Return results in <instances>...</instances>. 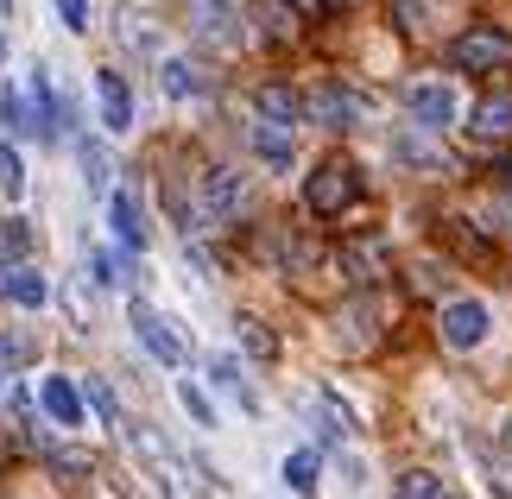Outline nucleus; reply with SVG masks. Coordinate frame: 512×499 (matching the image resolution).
Here are the masks:
<instances>
[{
    "instance_id": "obj_1",
    "label": "nucleus",
    "mask_w": 512,
    "mask_h": 499,
    "mask_svg": "<svg viewBox=\"0 0 512 499\" xmlns=\"http://www.w3.org/2000/svg\"><path fill=\"white\" fill-rule=\"evenodd\" d=\"M127 449L140 455V468L152 474V487H159L165 499H196V487H190V474H184V462L171 455V443L152 424H140V430H127Z\"/></svg>"
},
{
    "instance_id": "obj_2",
    "label": "nucleus",
    "mask_w": 512,
    "mask_h": 499,
    "mask_svg": "<svg viewBox=\"0 0 512 499\" xmlns=\"http://www.w3.org/2000/svg\"><path fill=\"white\" fill-rule=\"evenodd\" d=\"M354 196H361V171H354L348 158H329V165H317V171H310V184H304L310 215H342Z\"/></svg>"
},
{
    "instance_id": "obj_3",
    "label": "nucleus",
    "mask_w": 512,
    "mask_h": 499,
    "mask_svg": "<svg viewBox=\"0 0 512 499\" xmlns=\"http://www.w3.org/2000/svg\"><path fill=\"white\" fill-rule=\"evenodd\" d=\"M190 26L222 51H241L247 45V19H241V0H190Z\"/></svg>"
},
{
    "instance_id": "obj_4",
    "label": "nucleus",
    "mask_w": 512,
    "mask_h": 499,
    "mask_svg": "<svg viewBox=\"0 0 512 499\" xmlns=\"http://www.w3.org/2000/svg\"><path fill=\"white\" fill-rule=\"evenodd\" d=\"M449 64H456V70H494V64H512V32H500V26H468L456 45H449Z\"/></svg>"
},
{
    "instance_id": "obj_5",
    "label": "nucleus",
    "mask_w": 512,
    "mask_h": 499,
    "mask_svg": "<svg viewBox=\"0 0 512 499\" xmlns=\"http://www.w3.org/2000/svg\"><path fill=\"white\" fill-rule=\"evenodd\" d=\"M405 102H411V121H418L424 133L456 127V114H462V102H456V89H449V83H418Z\"/></svg>"
},
{
    "instance_id": "obj_6",
    "label": "nucleus",
    "mask_w": 512,
    "mask_h": 499,
    "mask_svg": "<svg viewBox=\"0 0 512 499\" xmlns=\"http://www.w3.org/2000/svg\"><path fill=\"white\" fill-rule=\"evenodd\" d=\"M443 342L449 348H481L487 342V304H475V297H456V304H443Z\"/></svg>"
},
{
    "instance_id": "obj_7",
    "label": "nucleus",
    "mask_w": 512,
    "mask_h": 499,
    "mask_svg": "<svg viewBox=\"0 0 512 499\" xmlns=\"http://www.w3.org/2000/svg\"><path fill=\"white\" fill-rule=\"evenodd\" d=\"M342 272L354 278V285H380V278L392 272V247H386V234L348 241V247H342Z\"/></svg>"
},
{
    "instance_id": "obj_8",
    "label": "nucleus",
    "mask_w": 512,
    "mask_h": 499,
    "mask_svg": "<svg viewBox=\"0 0 512 499\" xmlns=\"http://www.w3.org/2000/svg\"><path fill=\"white\" fill-rule=\"evenodd\" d=\"M133 335H140V348L152 354V361H165V367H184V342L165 329V316L159 310H146L140 297H133Z\"/></svg>"
},
{
    "instance_id": "obj_9",
    "label": "nucleus",
    "mask_w": 512,
    "mask_h": 499,
    "mask_svg": "<svg viewBox=\"0 0 512 499\" xmlns=\"http://www.w3.org/2000/svg\"><path fill=\"white\" fill-rule=\"evenodd\" d=\"M310 102V121H323V127H354L367 114V102L354 89H342V83H323V89H310L304 95Z\"/></svg>"
},
{
    "instance_id": "obj_10",
    "label": "nucleus",
    "mask_w": 512,
    "mask_h": 499,
    "mask_svg": "<svg viewBox=\"0 0 512 499\" xmlns=\"http://www.w3.org/2000/svg\"><path fill=\"white\" fill-rule=\"evenodd\" d=\"M241 203H247V177L241 171H209L203 177V215L209 222H234V215H241Z\"/></svg>"
},
{
    "instance_id": "obj_11",
    "label": "nucleus",
    "mask_w": 512,
    "mask_h": 499,
    "mask_svg": "<svg viewBox=\"0 0 512 499\" xmlns=\"http://www.w3.org/2000/svg\"><path fill=\"white\" fill-rule=\"evenodd\" d=\"M247 152L260 158V165H272V171H291V158H298V139H291L285 121H253V127H247Z\"/></svg>"
},
{
    "instance_id": "obj_12",
    "label": "nucleus",
    "mask_w": 512,
    "mask_h": 499,
    "mask_svg": "<svg viewBox=\"0 0 512 499\" xmlns=\"http://www.w3.org/2000/svg\"><path fill=\"white\" fill-rule=\"evenodd\" d=\"M38 405H45V417H51V424H64V430H76V424H83V386H70V379H38Z\"/></svg>"
},
{
    "instance_id": "obj_13",
    "label": "nucleus",
    "mask_w": 512,
    "mask_h": 499,
    "mask_svg": "<svg viewBox=\"0 0 512 499\" xmlns=\"http://www.w3.org/2000/svg\"><path fill=\"white\" fill-rule=\"evenodd\" d=\"M108 222H114V234H121V241L127 247H152V222H146V209H140V196H133V190H114L108 196Z\"/></svg>"
},
{
    "instance_id": "obj_14",
    "label": "nucleus",
    "mask_w": 512,
    "mask_h": 499,
    "mask_svg": "<svg viewBox=\"0 0 512 499\" xmlns=\"http://www.w3.org/2000/svg\"><path fill=\"white\" fill-rule=\"evenodd\" d=\"M0 297H13L19 310H45L51 285H45V272H38L32 259H19V266H7V272H0Z\"/></svg>"
},
{
    "instance_id": "obj_15",
    "label": "nucleus",
    "mask_w": 512,
    "mask_h": 499,
    "mask_svg": "<svg viewBox=\"0 0 512 499\" xmlns=\"http://www.w3.org/2000/svg\"><path fill=\"white\" fill-rule=\"evenodd\" d=\"M95 95H102V127L108 133H127L133 127V95L114 70H95Z\"/></svg>"
},
{
    "instance_id": "obj_16",
    "label": "nucleus",
    "mask_w": 512,
    "mask_h": 499,
    "mask_svg": "<svg viewBox=\"0 0 512 499\" xmlns=\"http://www.w3.org/2000/svg\"><path fill=\"white\" fill-rule=\"evenodd\" d=\"M253 102H260V114H266V121H285V127L310 114V102H304V95L291 89V83H266L260 95H253Z\"/></svg>"
},
{
    "instance_id": "obj_17",
    "label": "nucleus",
    "mask_w": 512,
    "mask_h": 499,
    "mask_svg": "<svg viewBox=\"0 0 512 499\" xmlns=\"http://www.w3.org/2000/svg\"><path fill=\"white\" fill-rule=\"evenodd\" d=\"M209 379H215V386H222L228 398H241L247 411H260V392L247 386V367L234 361V354H215V361H209Z\"/></svg>"
},
{
    "instance_id": "obj_18",
    "label": "nucleus",
    "mask_w": 512,
    "mask_h": 499,
    "mask_svg": "<svg viewBox=\"0 0 512 499\" xmlns=\"http://www.w3.org/2000/svg\"><path fill=\"white\" fill-rule=\"evenodd\" d=\"M159 89L171 95V102H184V95H203L209 89V76L190 64V57H165V76H159Z\"/></svg>"
},
{
    "instance_id": "obj_19",
    "label": "nucleus",
    "mask_w": 512,
    "mask_h": 499,
    "mask_svg": "<svg viewBox=\"0 0 512 499\" xmlns=\"http://www.w3.org/2000/svg\"><path fill=\"white\" fill-rule=\"evenodd\" d=\"M279 481L298 493V499H317V455H310V449H291L285 462H279Z\"/></svg>"
},
{
    "instance_id": "obj_20",
    "label": "nucleus",
    "mask_w": 512,
    "mask_h": 499,
    "mask_svg": "<svg viewBox=\"0 0 512 499\" xmlns=\"http://www.w3.org/2000/svg\"><path fill=\"white\" fill-rule=\"evenodd\" d=\"M512 133V95H487L475 108V139H506Z\"/></svg>"
},
{
    "instance_id": "obj_21",
    "label": "nucleus",
    "mask_w": 512,
    "mask_h": 499,
    "mask_svg": "<svg viewBox=\"0 0 512 499\" xmlns=\"http://www.w3.org/2000/svg\"><path fill=\"white\" fill-rule=\"evenodd\" d=\"M26 253H32V222L26 215H7V222H0V272L19 266Z\"/></svg>"
},
{
    "instance_id": "obj_22",
    "label": "nucleus",
    "mask_w": 512,
    "mask_h": 499,
    "mask_svg": "<svg viewBox=\"0 0 512 499\" xmlns=\"http://www.w3.org/2000/svg\"><path fill=\"white\" fill-rule=\"evenodd\" d=\"M0 121H7V133H38V121H32V95H26V83H13L7 95H0Z\"/></svg>"
},
{
    "instance_id": "obj_23",
    "label": "nucleus",
    "mask_w": 512,
    "mask_h": 499,
    "mask_svg": "<svg viewBox=\"0 0 512 499\" xmlns=\"http://www.w3.org/2000/svg\"><path fill=\"white\" fill-rule=\"evenodd\" d=\"M234 335H241V348L253 354V361H272V354H279V342H272V329L260 323V316H234Z\"/></svg>"
},
{
    "instance_id": "obj_24",
    "label": "nucleus",
    "mask_w": 512,
    "mask_h": 499,
    "mask_svg": "<svg viewBox=\"0 0 512 499\" xmlns=\"http://www.w3.org/2000/svg\"><path fill=\"white\" fill-rule=\"evenodd\" d=\"M392 499H443V474H430V468H411Z\"/></svg>"
},
{
    "instance_id": "obj_25",
    "label": "nucleus",
    "mask_w": 512,
    "mask_h": 499,
    "mask_svg": "<svg viewBox=\"0 0 512 499\" xmlns=\"http://www.w3.org/2000/svg\"><path fill=\"white\" fill-rule=\"evenodd\" d=\"M89 266H95V285H133L140 278V272H127L121 253H89Z\"/></svg>"
},
{
    "instance_id": "obj_26",
    "label": "nucleus",
    "mask_w": 512,
    "mask_h": 499,
    "mask_svg": "<svg viewBox=\"0 0 512 499\" xmlns=\"http://www.w3.org/2000/svg\"><path fill=\"white\" fill-rule=\"evenodd\" d=\"M177 405L190 411V424H203V430H215V405H209V398H203V392L190 386V379H177Z\"/></svg>"
},
{
    "instance_id": "obj_27",
    "label": "nucleus",
    "mask_w": 512,
    "mask_h": 499,
    "mask_svg": "<svg viewBox=\"0 0 512 499\" xmlns=\"http://www.w3.org/2000/svg\"><path fill=\"white\" fill-rule=\"evenodd\" d=\"M45 462L64 474V481H83V474H89V455H83V449H51V443H45Z\"/></svg>"
},
{
    "instance_id": "obj_28",
    "label": "nucleus",
    "mask_w": 512,
    "mask_h": 499,
    "mask_svg": "<svg viewBox=\"0 0 512 499\" xmlns=\"http://www.w3.org/2000/svg\"><path fill=\"white\" fill-rule=\"evenodd\" d=\"M121 45H127V51H159V32L140 26V19H133V7H127V13H121Z\"/></svg>"
},
{
    "instance_id": "obj_29",
    "label": "nucleus",
    "mask_w": 512,
    "mask_h": 499,
    "mask_svg": "<svg viewBox=\"0 0 512 499\" xmlns=\"http://www.w3.org/2000/svg\"><path fill=\"white\" fill-rule=\"evenodd\" d=\"M0 190H7V196H26V165H19L13 146H0Z\"/></svg>"
},
{
    "instance_id": "obj_30",
    "label": "nucleus",
    "mask_w": 512,
    "mask_h": 499,
    "mask_svg": "<svg viewBox=\"0 0 512 499\" xmlns=\"http://www.w3.org/2000/svg\"><path fill=\"white\" fill-rule=\"evenodd\" d=\"M83 405L102 417V424H114V392L102 386V379H83Z\"/></svg>"
},
{
    "instance_id": "obj_31",
    "label": "nucleus",
    "mask_w": 512,
    "mask_h": 499,
    "mask_svg": "<svg viewBox=\"0 0 512 499\" xmlns=\"http://www.w3.org/2000/svg\"><path fill=\"white\" fill-rule=\"evenodd\" d=\"M83 177H89V190H108V152L102 146H83Z\"/></svg>"
},
{
    "instance_id": "obj_32",
    "label": "nucleus",
    "mask_w": 512,
    "mask_h": 499,
    "mask_svg": "<svg viewBox=\"0 0 512 499\" xmlns=\"http://www.w3.org/2000/svg\"><path fill=\"white\" fill-rule=\"evenodd\" d=\"M57 19H64L70 32H89V0H57Z\"/></svg>"
},
{
    "instance_id": "obj_33",
    "label": "nucleus",
    "mask_w": 512,
    "mask_h": 499,
    "mask_svg": "<svg viewBox=\"0 0 512 499\" xmlns=\"http://www.w3.org/2000/svg\"><path fill=\"white\" fill-rule=\"evenodd\" d=\"M285 7H298V13H323V0H285Z\"/></svg>"
},
{
    "instance_id": "obj_34",
    "label": "nucleus",
    "mask_w": 512,
    "mask_h": 499,
    "mask_svg": "<svg viewBox=\"0 0 512 499\" xmlns=\"http://www.w3.org/2000/svg\"><path fill=\"white\" fill-rule=\"evenodd\" d=\"M500 184H506V196H512V158H506V165H500Z\"/></svg>"
},
{
    "instance_id": "obj_35",
    "label": "nucleus",
    "mask_w": 512,
    "mask_h": 499,
    "mask_svg": "<svg viewBox=\"0 0 512 499\" xmlns=\"http://www.w3.org/2000/svg\"><path fill=\"white\" fill-rule=\"evenodd\" d=\"M323 7H361V0H323Z\"/></svg>"
},
{
    "instance_id": "obj_36",
    "label": "nucleus",
    "mask_w": 512,
    "mask_h": 499,
    "mask_svg": "<svg viewBox=\"0 0 512 499\" xmlns=\"http://www.w3.org/2000/svg\"><path fill=\"white\" fill-rule=\"evenodd\" d=\"M0 13H7V0H0Z\"/></svg>"
}]
</instances>
